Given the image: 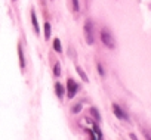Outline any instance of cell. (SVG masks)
I'll use <instances>...</instances> for the list:
<instances>
[{
  "instance_id": "1",
  "label": "cell",
  "mask_w": 151,
  "mask_h": 140,
  "mask_svg": "<svg viewBox=\"0 0 151 140\" xmlns=\"http://www.w3.org/2000/svg\"><path fill=\"white\" fill-rule=\"evenodd\" d=\"M83 33H85V38L88 44H93L95 43V25L91 19H86L85 25H83Z\"/></svg>"
},
{
  "instance_id": "2",
  "label": "cell",
  "mask_w": 151,
  "mask_h": 140,
  "mask_svg": "<svg viewBox=\"0 0 151 140\" xmlns=\"http://www.w3.org/2000/svg\"><path fill=\"white\" fill-rule=\"evenodd\" d=\"M101 41L105 44V47H108V49H114L116 47V41H114V37L111 36V33L108 31V30H105V28H102L101 30Z\"/></svg>"
},
{
  "instance_id": "3",
  "label": "cell",
  "mask_w": 151,
  "mask_h": 140,
  "mask_svg": "<svg viewBox=\"0 0 151 140\" xmlns=\"http://www.w3.org/2000/svg\"><path fill=\"white\" fill-rule=\"evenodd\" d=\"M77 90H79V84L76 83L73 78H68L67 80V97L73 99L76 96V93H77Z\"/></svg>"
},
{
  "instance_id": "4",
  "label": "cell",
  "mask_w": 151,
  "mask_h": 140,
  "mask_svg": "<svg viewBox=\"0 0 151 140\" xmlns=\"http://www.w3.org/2000/svg\"><path fill=\"white\" fill-rule=\"evenodd\" d=\"M89 133H91V140H102V133L95 122L92 124V130H89Z\"/></svg>"
},
{
  "instance_id": "5",
  "label": "cell",
  "mask_w": 151,
  "mask_h": 140,
  "mask_svg": "<svg viewBox=\"0 0 151 140\" xmlns=\"http://www.w3.org/2000/svg\"><path fill=\"white\" fill-rule=\"evenodd\" d=\"M113 112H114V115H116L119 119H129V118H127V115H126V112H124V111H122V108H120L117 103H114V105H113Z\"/></svg>"
},
{
  "instance_id": "6",
  "label": "cell",
  "mask_w": 151,
  "mask_h": 140,
  "mask_svg": "<svg viewBox=\"0 0 151 140\" xmlns=\"http://www.w3.org/2000/svg\"><path fill=\"white\" fill-rule=\"evenodd\" d=\"M18 58H19V68L21 71L25 69V56H24V50H22V44L18 43Z\"/></svg>"
},
{
  "instance_id": "7",
  "label": "cell",
  "mask_w": 151,
  "mask_h": 140,
  "mask_svg": "<svg viewBox=\"0 0 151 140\" xmlns=\"http://www.w3.org/2000/svg\"><path fill=\"white\" fill-rule=\"evenodd\" d=\"M55 93H56L58 99H62V97H64V95H65V89H64V86H62L61 83H56V84H55Z\"/></svg>"
},
{
  "instance_id": "8",
  "label": "cell",
  "mask_w": 151,
  "mask_h": 140,
  "mask_svg": "<svg viewBox=\"0 0 151 140\" xmlns=\"http://www.w3.org/2000/svg\"><path fill=\"white\" fill-rule=\"evenodd\" d=\"M31 24H33V28H34L36 34H39V33H40V27H39V24H37V16H36L34 9L31 11Z\"/></svg>"
},
{
  "instance_id": "9",
  "label": "cell",
  "mask_w": 151,
  "mask_h": 140,
  "mask_svg": "<svg viewBox=\"0 0 151 140\" xmlns=\"http://www.w3.org/2000/svg\"><path fill=\"white\" fill-rule=\"evenodd\" d=\"M43 31H45V38L49 40V38H50V34H52V27H50L49 22H45V25H43Z\"/></svg>"
},
{
  "instance_id": "10",
  "label": "cell",
  "mask_w": 151,
  "mask_h": 140,
  "mask_svg": "<svg viewBox=\"0 0 151 140\" xmlns=\"http://www.w3.org/2000/svg\"><path fill=\"white\" fill-rule=\"evenodd\" d=\"M53 49H55V52H58V53H61V52H62L61 40H59V38H55V40H53Z\"/></svg>"
},
{
  "instance_id": "11",
  "label": "cell",
  "mask_w": 151,
  "mask_h": 140,
  "mask_svg": "<svg viewBox=\"0 0 151 140\" xmlns=\"http://www.w3.org/2000/svg\"><path fill=\"white\" fill-rule=\"evenodd\" d=\"M53 75H55V77H59V75H61V65H59L58 62H56L55 66H53Z\"/></svg>"
},
{
  "instance_id": "12",
  "label": "cell",
  "mask_w": 151,
  "mask_h": 140,
  "mask_svg": "<svg viewBox=\"0 0 151 140\" xmlns=\"http://www.w3.org/2000/svg\"><path fill=\"white\" fill-rule=\"evenodd\" d=\"M77 74H79V75H80V77H82V78H83V80L86 81V83L89 81V78H88V75L85 74V71H83V69H82L80 66H77Z\"/></svg>"
},
{
  "instance_id": "13",
  "label": "cell",
  "mask_w": 151,
  "mask_h": 140,
  "mask_svg": "<svg viewBox=\"0 0 151 140\" xmlns=\"http://www.w3.org/2000/svg\"><path fill=\"white\" fill-rule=\"evenodd\" d=\"M91 114L95 117V119H96V121H101V115H99V112L96 111V108H91Z\"/></svg>"
},
{
  "instance_id": "14",
  "label": "cell",
  "mask_w": 151,
  "mask_h": 140,
  "mask_svg": "<svg viewBox=\"0 0 151 140\" xmlns=\"http://www.w3.org/2000/svg\"><path fill=\"white\" fill-rule=\"evenodd\" d=\"M71 5H73V11H74V12H79V11H80L79 0H71Z\"/></svg>"
},
{
  "instance_id": "15",
  "label": "cell",
  "mask_w": 151,
  "mask_h": 140,
  "mask_svg": "<svg viewBox=\"0 0 151 140\" xmlns=\"http://www.w3.org/2000/svg\"><path fill=\"white\" fill-rule=\"evenodd\" d=\"M96 66H98V72H99V75H101V77H104V75H105V71H104L102 65H101V63H98Z\"/></svg>"
},
{
  "instance_id": "16",
  "label": "cell",
  "mask_w": 151,
  "mask_h": 140,
  "mask_svg": "<svg viewBox=\"0 0 151 140\" xmlns=\"http://www.w3.org/2000/svg\"><path fill=\"white\" fill-rule=\"evenodd\" d=\"M80 109H82V105H80V103H77V105H76V106L73 108V112H74V114H77V112H80Z\"/></svg>"
},
{
  "instance_id": "17",
  "label": "cell",
  "mask_w": 151,
  "mask_h": 140,
  "mask_svg": "<svg viewBox=\"0 0 151 140\" xmlns=\"http://www.w3.org/2000/svg\"><path fill=\"white\" fill-rule=\"evenodd\" d=\"M130 137H132V139H133V140H138V139H136V137H135V134H130Z\"/></svg>"
},
{
  "instance_id": "18",
  "label": "cell",
  "mask_w": 151,
  "mask_h": 140,
  "mask_svg": "<svg viewBox=\"0 0 151 140\" xmlns=\"http://www.w3.org/2000/svg\"><path fill=\"white\" fill-rule=\"evenodd\" d=\"M147 140H151V137H150V136H147Z\"/></svg>"
}]
</instances>
